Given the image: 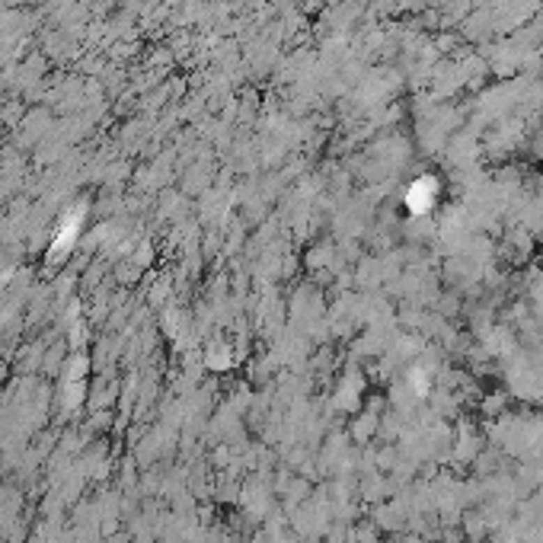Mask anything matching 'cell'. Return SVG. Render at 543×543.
<instances>
[{
  "label": "cell",
  "mask_w": 543,
  "mask_h": 543,
  "mask_svg": "<svg viewBox=\"0 0 543 543\" xmlns=\"http://www.w3.org/2000/svg\"><path fill=\"white\" fill-rule=\"evenodd\" d=\"M438 201V183L431 176H422L415 179L413 185H409V192H406V205L413 208L415 215H425V211H431Z\"/></svg>",
  "instance_id": "obj_1"
}]
</instances>
